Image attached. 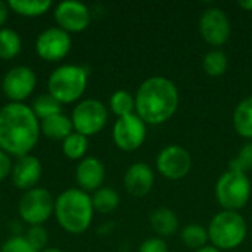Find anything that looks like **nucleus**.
Masks as SVG:
<instances>
[{"mask_svg": "<svg viewBox=\"0 0 252 252\" xmlns=\"http://www.w3.org/2000/svg\"><path fill=\"white\" fill-rule=\"evenodd\" d=\"M233 126L238 134L252 139V96L244 99L235 109Z\"/></svg>", "mask_w": 252, "mask_h": 252, "instance_id": "20", "label": "nucleus"}, {"mask_svg": "<svg viewBox=\"0 0 252 252\" xmlns=\"http://www.w3.org/2000/svg\"><path fill=\"white\" fill-rule=\"evenodd\" d=\"M208 238L214 248L235 250L247 238L245 219L236 211H221L216 214L208 226Z\"/></svg>", "mask_w": 252, "mask_h": 252, "instance_id": "5", "label": "nucleus"}, {"mask_svg": "<svg viewBox=\"0 0 252 252\" xmlns=\"http://www.w3.org/2000/svg\"><path fill=\"white\" fill-rule=\"evenodd\" d=\"M87 86V71L80 65L58 66L49 77L47 90L59 103H71L84 93Z\"/></svg>", "mask_w": 252, "mask_h": 252, "instance_id": "4", "label": "nucleus"}, {"mask_svg": "<svg viewBox=\"0 0 252 252\" xmlns=\"http://www.w3.org/2000/svg\"><path fill=\"white\" fill-rule=\"evenodd\" d=\"M55 21L58 22L59 28L65 30L66 32H78L87 28L90 24V12L84 3L66 0L58 3L55 7Z\"/></svg>", "mask_w": 252, "mask_h": 252, "instance_id": "14", "label": "nucleus"}, {"mask_svg": "<svg viewBox=\"0 0 252 252\" xmlns=\"http://www.w3.org/2000/svg\"><path fill=\"white\" fill-rule=\"evenodd\" d=\"M151 226L154 232L158 233L159 236H171L179 229V219L173 210L161 207L152 211Z\"/></svg>", "mask_w": 252, "mask_h": 252, "instance_id": "19", "label": "nucleus"}, {"mask_svg": "<svg viewBox=\"0 0 252 252\" xmlns=\"http://www.w3.org/2000/svg\"><path fill=\"white\" fill-rule=\"evenodd\" d=\"M12 162L7 154H4L3 151H0V182L4 180L10 173H12Z\"/></svg>", "mask_w": 252, "mask_h": 252, "instance_id": "33", "label": "nucleus"}, {"mask_svg": "<svg viewBox=\"0 0 252 252\" xmlns=\"http://www.w3.org/2000/svg\"><path fill=\"white\" fill-rule=\"evenodd\" d=\"M74 127L71 123V118H68L65 114H56L52 115L46 120H41L40 124V131L50 140H61L63 142L71 133Z\"/></svg>", "mask_w": 252, "mask_h": 252, "instance_id": "18", "label": "nucleus"}, {"mask_svg": "<svg viewBox=\"0 0 252 252\" xmlns=\"http://www.w3.org/2000/svg\"><path fill=\"white\" fill-rule=\"evenodd\" d=\"M154 186V173L145 162H136L130 165L124 176L126 190L137 198H142L151 192Z\"/></svg>", "mask_w": 252, "mask_h": 252, "instance_id": "17", "label": "nucleus"}, {"mask_svg": "<svg viewBox=\"0 0 252 252\" xmlns=\"http://www.w3.org/2000/svg\"><path fill=\"white\" fill-rule=\"evenodd\" d=\"M9 9L22 16H40L52 7L50 0H9Z\"/></svg>", "mask_w": 252, "mask_h": 252, "instance_id": "21", "label": "nucleus"}, {"mask_svg": "<svg viewBox=\"0 0 252 252\" xmlns=\"http://www.w3.org/2000/svg\"><path fill=\"white\" fill-rule=\"evenodd\" d=\"M109 106L112 109V112L120 118V117H126L130 114H134L136 109V100L131 96L130 92L127 90H117L111 99H109Z\"/></svg>", "mask_w": 252, "mask_h": 252, "instance_id": "25", "label": "nucleus"}, {"mask_svg": "<svg viewBox=\"0 0 252 252\" xmlns=\"http://www.w3.org/2000/svg\"><path fill=\"white\" fill-rule=\"evenodd\" d=\"M112 137L115 145L126 152L139 149L146 137V124L137 114L120 117L114 124Z\"/></svg>", "mask_w": 252, "mask_h": 252, "instance_id": "9", "label": "nucleus"}, {"mask_svg": "<svg viewBox=\"0 0 252 252\" xmlns=\"http://www.w3.org/2000/svg\"><path fill=\"white\" fill-rule=\"evenodd\" d=\"M35 84H37L35 72L30 66L19 65V66H13L10 71L6 72V75L3 77L1 89L7 99L21 103L34 92Z\"/></svg>", "mask_w": 252, "mask_h": 252, "instance_id": "11", "label": "nucleus"}, {"mask_svg": "<svg viewBox=\"0 0 252 252\" xmlns=\"http://www.w3.org/2000/svg\"><path fill=\"white\" fill-rule=\"evenodd\" d=\"M12 182L18 189H34L41 177V164L38 158L32 155H25L18 158L12 167Z\"/></svg>", "mask_w": 252, "mask_h": 252, "instance_id": "15", "label": "nucleus"}, {"mask_svg": "<svg viewBox=\"0 0 252 252\" xmlns=\"http://www.w3.org/2000/svg\"><path fill=\"white\" fill-rule=\"evenodd\" d=\"M134 100L136 114L145 124H162L177 111L179 90L165 77H151L140 84Z\"/></svg>", "mask_w": 252, "mask_h": 252, "instance_id": "2", "label": "nucleus"}, {"mask_svg": "<svg viewBox=\"0 0 252 252\" xmlns=\"http://www.w3.org/2000/svg\"><path fill=\"white\" fill-rule=\"evenodd\" d=\"M31 109L34 112V115L37 118H41V120H46L52 115H56V114H61V103L53 97L50 96L49 93L47 94H40L37 96L34 100H32V105H31Z\"/></svg>", "mask_w": 252, "mask_h": 252, "instance_id": "27", "label": "nucleus"}, {"mask_svg": "<svg viewBox=\"0 0 252 252\" xmlns=\"http://www.w3.org/2000/svg\"><path fill=\"white\" fill-rule=\"evenodd\" d=\"M108 121L106 106L97 99L81 100L72 111L71 123L75 133L83 136H93L99 133Z\"/></svg>", "mask_w": 252, "mask_h": 252, "instance_id": "8", "label": "nucleus"}, {"mask_svg": "<svg viewBox=\"0 0 252 252\" xmlns=\"http://www.w3.org/2000/svg\"><path fill=\"white\" fill-rule=\"evenodd\" d=\"M40 252H62L61 250H58V248H44L43 251Z\"/></svg>", "mask_w": 252, "mask_h": 252, "instance_id": "37", "label": "nucleus"}, {"mask_svg": "<svg viewBox=\"0 0 252 252\" xmlns=\"http://www.w3.org/2000/svg\"><path fill=\"white\" fill-rule=\"evenodd\" d=\"M75 180L81 190L84 192H96L100 189L105 180V167L103 164L93 157H87L81 159V162L75 168Z\"/></svg>", "mask_w": 252, "mask_h": 252, "instance_id": "16", "label": "nucleus"}, {"mask_svg": "<svg viewBox=\"0 0 252 252\" xmlns=\"http://www.w3.org/2000/svg\"><path fill=\"white\" fill-rule=\"evenodd\" d=\"M0 252H38L28 241L27 238L22 236H13L10 239H7Z\"/></svg>", "mask_w": 252, "mask_h": 252, "instance_id": "30", "label": "nucleus"}, {"mask_svg": "<svg viewBox=\"0 0 252 252\" xmlns=\"http://www.w3.org/2000/svg\"><path fill=\"white\" fill-rule=\"evenodd\" d=\"M204 71L211 75V77H219L223 75L227 69V56L221 50H211L204 56L202 61Z\"/></svg>", "mask_w": 252, "mask_h": 252, "instance_id": "28", "label": "nucleus"}, {"mask_svg": "<svg viewBox=\"0 0 252 252\" xmlns=\"http://www.w3.org/2000/svg\"><path fill=\"white\" fill-rule=\"evenodd\" d=\"M216 196L226 211L244 208L251 196V182L245 173L227 170L216 185Z\"/></svg>", "mask_w": 252, "mask_h": 252, "instance_id": "6", "label": "nucleus"}, {"mask_svg": "<svg viewBox=\"0 0 252 252\" xmlns=\"http://www.w3.org/2000/svg\"><path fill=\"white\" fill-rule=\"evenodd\" d=\"M229 170H235V171H241V173H245L247 171H251L252 170V142L245 143L238 155L229 162Z\"/></svg>", "mask_w": 252, "mask_h": 252, "instance_id": "29", "label": "nucleus"}, {"mask_svg": "<svg viewBox=\"0 0 252 252\" xmlns=\"http://www.w3.org/2000/svg\"><path fill=\"white\" fill-rule=\"evenodd\" d=\"M202 38L211 46H223L230 37V22L226 13L219 7L207 9L199 19Z\"/></svg>", "mask_w": 252, "mask_h": 252, "instance_id": "13", "label": "nucleus"}, {"mask_svg": "<svg viewBox=\"0 0 252 252\" xmlns=\"http://www.w3.org/2000/svg\"><path fill=\"white\" fill-rule=\"evenodd\" d=\"M139 252H170L168 251V247L167 244L159 239V238H151V239H146L140 248Z\"/></svg>", "mask_w": 252, "mask_h": 252, "instance_id": "32", "label": "nucleus"}, {"mask_svg": "<svg viewBox=\"0 0 252 252\" xmlns=\"http://www.w3.org/2000/svg\"><path fill=\"white\" fill-rule=\"evenodd\" d=\"M89 149V142L87 137L80 134V133H71L63 142H62V151L65 157L69 159H80L86 155Z\"/></svg>", "mask_w": 252, "mask_h": 252, "instance_id": "26", "label": "nucleus"}, {"mask_svg": "<svg viewBox=\"0 0 252 252\" xmlns=\"http://www.w3.org/2000/svg\"><path fill=\"white\" fill-rule=\"evenodd\" d=\"M71 49V35L59 27H50L41 31L35 40L37 55L49 62L61 61Z\"/></svg>", "mask_w": 252, "mask_h": 252, "instance_id": "10", "label": "nucleus"}, {"mask_svg": "<svg viewBox=\"0 0 252 252\" xmlns=\"http://www.w3.org/2000/svg\"><path fill=\"white\" fill-rule=\"evenodd\" d=\"M40 123L31 106L10 102L0 109V151L25 157L37 145Z\"/></svg>", "mask_w": 252, "mask_h": 252, "instance_id": "1", "label": "nucleus"}, {"mask_svg": "<svg viewBox=\"0 0 252 252\" xmlns=\"http://www.w3.org/2000/svg\"><path fill=\"white\" fill-rule=\"evenodd\" d=\"M18 211L25 223L31 226H40L55 213V201L49 190L43 188H34L22 195Z\"/></svg>", "mask_w": 252, "mask_h": 252, "instance_id": "7", "label": "nucleus"}, {"mask_svg": "<svg viewBox=\"0 0 252 252\" xmlns=\"http://www.w3.org/2000/svg\"><path fill=\"white\" fill-rule=\"evenodd\" d=\"M25 238L37 251H40V250L43 251V248L47 242V232L41 226H31Z\"/></svg>", "mask_w": 252, "mask_h": 252, "instance_id": "31", "label": "nucleus"}, {"mask_svg": "<svg viewBox=\"0 0 252 252\" xmlns=\"http://www.w3.org/2000/svg\"><path fill=\"white\" fill-rule=\"evenodd\" d=\"M196 252H220L217 248H214V247H204V248H201V250H198Z\"/></svg>", "mask_w": 252, "mask_h": 252, "instance_id": "36", "label": "nucleus"}, {"mask_svg": "<svg viewBox=\"0 0 252 252\" xmlns=\"http://www.w3.org/2000/svg\"><path fill=\"white\" fill-rule=\"evenodd\" d=\"M22 47L21 37L10 28H0V59L9 61L15 58Z\"/></svg>", "mask_w": 252, "mask_h": 252, "instance_id": "23", "label": "nucleus"}, {"mask_svg": "<svg viewBox=\"0 0 252 252\" xmlns=\"http://www.w3.org/2000/svg\"><path fill=\"white\" fill-rule=\"evenodd\" d=\"M157 167L165 179L179 180L190 171L192 157L185 148L171 145L159 152L157 158Z\"/></svg>", "mask_w": 252, "mask_h": 252, "instance_id": "12", "label": "nucleus"}, {"mask_svg": "<svg viewBox=\"0 0 252 252\" xmlns=\"http://www.w3.org/2000/svg\"><path fill=\"white\" fill-rule=\"evenodd\" d=\"M7 15H9V4H7L6 1L0 0V28H1V25L6 22Z\"/></svg>", "mask_w": 252, "mask_h": 252, "instance_id": "34", "label": "nucleus"}, {"mask_svg": "<svg viewBox=\"0 0 252 252\" xmlns=\"http://www.w3.org/2000/svg\"><path fill=\"white\" fill-rule=\"evenodd\" d=\"M180 238L188 248H192L196 251L207 247V242L210 239L208 230L201 224H188L186 227H183Z\"/></svg>", "mask_w": 252, "mask_h": 252, "instance_id": "24", "label": "nucleus"}, {"mask_svg": "<svg viewBox=\"0 0 252 252\" xmlns=\"http://www.w3.org/2000/svg\"><path fill=\"white\" fill-rule=\"evenodd\" d=\"M239 6L245 10H250L252 12V0H244V1H239Z\"/></svg>", "mask_w": 252, "mask_h": 252, "instance_id": "35", "label": "nucleus"}, {"mask_svg": "<svg viewBox=\"0 0 252 252\" xmlns=\"http://www.w3.org/2000/svg\"><path fill=\"white\" fill-rule=\"evenodd\" d=\"M53 214L61 227L68 233H83L89 229L93 220L92 198L81 189H66L55 201Z\"/></svg>", "mask_w": 252, "mask_h": 252, "instance_id": "3", "label": "nucleus"}, {"mask_svg": "<svg viewBox=\"0 0 252 252\" xmlns=\"http://www.w3.org/2000/svg\"><path fill=\"white\" fill-rule=\"evenodd\" d=\"M92 204H93V210H96L97 213L109 214L118 207L120 196L112 188H100L93 193Z\"/></svg>", "mask_w": 252, "mask_h": 252, "instance_id": "22", "label": "nucleus"}]
</instances>
